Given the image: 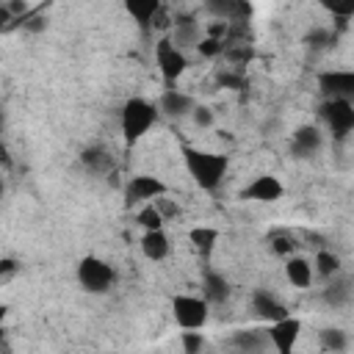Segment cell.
Instances as JSON below:
<instances>
[{
	"label": "cell",
	"mask_w": 354,
	"mask_h": 354,
	"mask_svg": "<svg viewBox=\"0 0 354 354\" xmlns=\"http://www.w3.org/2000/svg\"><path fill=\"white\" fill-rule=\"evenodd\" d=\"M252 307H254V313H257L260 318H266L268 324H274V321L290 315L288 307H285L274 293H268V290H263V288L254 290V296H252Z\"/></svg>",
	"instance_id": "13"
},
{
	"label": "cell",
	"mask_w": 354,
	"mask_h": 354,
	"mask_svg": "<svg viewBox=\"0 0 354 354\" xmlns=\"http://www.w3.org/2000/svg\"><path fill=\"white\" fill-rule=\"evenodd\" d=\"M188 241H191V246L207 260V257L213 254L216 243H218V230H216V227H194V230H188Z\"/></svg>",
	"instance_id": "20"
},
{
	"label": "cell",
	"mask_w": 354,
	"mask_h": 354,
	"mask_svg": "<svg viewBox=\"0 0 354 354\" xmlns=\"http://www.w3.org/2000/svg\"><path fill=\"white\" fill-rule=\"evenodd\" d=\"M155 108H158V113H163L169 119H183V116H188L196 108V102H194L191 94H185L180 88H166Z\"/></svg>",
	"instance_id": "11"
},
{
	"label": "cell",
	"mask_w": 354,
	"mask_h": 354,
	"mask_svg": "<svg viewBox=\"0 0 354 354\" xmlns=\"http://www.w3.org/2000/svg\"><path fill=\"white\" fill-rule=\"evenodd\" d=\"M202 299L207 304H221L230 299V282L218 271H205L202 277Z\"/></svg>",
	"instance_id": "17"
},
{
	"label": "cell",
	"mask_w": 354,
	"mask_h": 354,
	"mask_svg": "<svg viewBox=\"0 0 354 354\" xmlns=\"http://www.w3.org/2000/svg\"><path fill=\"white\" fill-rule=\"evenodd\" d=\"M163 216H160V210L155 207V202H147V205H141L138 207V213H136V224L138 227H144V232H152V230H163Z\"/></svg>",
	"instance_id": "23"
},
{
	"label": "cell",
	"mask_w": 354,
	"mask_h": 354,
	"mask_svg": "<svg viewBox=\"0 0 354 354\" xmlns=\"http://www.w3.org/2000/svg\"><path fill=\"white\" fill-rule=\"evenodd\" d=\"M183 160H185L191 180L207 194H213L221 185V180L227 177V169H230V158L224 152H207V149H196V147H183Z\"/></svg>",
	"instance_id": "1"
},
{
	"label": "cell",
	"mask_w": 354,
	"mask_h": 354,
	"mask_svg": "<svg viewBox=\"0 0 354 354\" xmlns=\"http://www.w3.org/2000/svg\"><path fill=\"white\" fill-rule=\"evenodd\" d=\"M321 144H324V136H321V130H318L315 124H301V127L293 130L290 149H293L296 158H310V155H315V152L321 149Z\"/></svg>",
	"instance_id": "12"
},
{
	"label": "cell",
	"mask_w": 354,
	"mask_h": 354,
	"mask_svg": "<svg viewBox=\"0 0 354 354\" xmlns=\"http://www.w3.org/2000/svg\"><path fill=\"white\" fill-rule=\"evenodd\" d=\"M77 282H80V288L88 290V293H105V290L113 288L116 271H113V266H111L108 260L88 254V257H83V260L77 263Z\"/></svg>",
	"instance_id": "3"
},
{
	"label": "cell",
	"mask_w": 354,
	"mask_h": 354,
	"mask_svg": "<svg viewBox=\"0 0 354 354\" xmlns=\"http://www.w3.org/2000/svg\"><path fill=\"white\" fill-rule=\"evenodd\" d=\"M285 277H288V282H290L293 288H310L315 274H313V266H310L307 257L290 254V257L285 260Z\"/></svg>",
	"instance_id": "16"
},
{
	"label": "cell",
	"mask_w": 354,
	"mask_h": 354,
	"mask_svg": "<svg viewBox=\"0 0 354 354\" xmlns=\"http://www.w3.org/2000/svg\"><path fill=\"white\" fill-rule=\"evenodd\" d=\"M321 346H324V351L340 354L348 346V335L343 329H337V326H326V329H321Z\"/></svg>",
	"instance_id": "24"
},
{
	"label": "cell",
	"mask_w": 354,
	"mask_h": 354,
	"mask_svg": "<svg viewBox=\"0 0 354 354\" xmlns=\"http://www.w3.org/2000/svg\"><path fill=\"white\" fill-rule=\"evenodd\" d=\"M318 91L324 100H351L354 97V72L351 69H326L318 75Z\"/></svg>",
	"instance_id": "9"
},
{
	"label": "cell",
	"mask_w": 354,
	"mask_h": 354,
	"mask_svg": "<svg viewBox=\"0 0 354 354\" xmlns=\"http://www.w3.org/2000/svg\"><path fill=\"white\" fill-rule=\"evenodd\" d=\"M266 337H268V343L274 346L277 354H293L296 343L301 337V321L296 315H285V318L266 326Z\"/></svg>",
	"instance_id": "7"
},
{
	"label": "cell",
	"mask_w": 354,
	"mask_h": 354,
	"mask_svg": "<svg viewBox=\"0 0 354 354\" xmlns=\"http://www.w3.org/2000/svg\"><path fill=\"white\" fill-rule=\"evenodd\" d=\"M0 127H3V113H0ZM0 160L8 166L11 163V158H8V149H6V144H3V138H0Z\"/></svg>",
	"instance_id": "36"
},
{
	"label": "cell",
	"mask_w": 354,
	"mask_h": 354,
	"mask_svg": "<svg viewBox=\"0 0 354 354\" xmlns=\"http://www.w3.org/2000/svg\"><path fill=\"white\" fill-rule=\"evenodd\" d=\"M191 119H194L196 127H210V124H213V111H210L207 105H196V108L191 111Z\"/></svg>",
	"instance_id": "32"
},
{
	"label": "cell",
	"mask_w": 354,
	"mask_h": 354,
	"mask_svg": "<svg viewBox=\"0 0 354 354\" xmlns=\"http://www.w3.org/2000/svg\"><path fill=\"white\" fill-rule=\"evenodd\" d=\"M158 108H155V102H149V100H144V97H130L124 105H122V113H119V124H122V136H124V141L127 144H136V141H141L149 130H152V124L158 122Z\"/></svg>",
	"instance_id": "2"
},
{
	"label": "cell",
	"mask_w": 354,
	"mask_h": 354,
	"mask_svg": "<svg viewBox=\"0 0 354 354\" xmlns=\"http://www.w3.org/2000/svg\"><path fill=\"white\" fill-rule=\"evenodd\" d=\"M293 249H296V241H293V235H288V232H279V235H274V238H271V252H274L277 257L288 260V257L293 254Z\"/></svg>",
	"instance_id": "26"
},
{
	"label": "cell",
	"mask_w": 354,
	"mask_h": 354,
	"mask_svg": "<svg viewBox=\"0 0 354 354\" xmlns=\"http://www.w3.org/2000/svg\"><path fill=\"white\" fill-rule=\"evenodd\" d=\"M171 315L177 321V326H183L185 332H199L207 324L210 315V304L202 296H191V293H180L171 299Z\"/></svg>",
	"instance_id": "5"
},
{
	"label": "cell",
	"mask_w": 354,
	"mask_h": 354,
	"mask_svg": "<svg viewBox=\"0 0 354 354\" xmlns=\"http://www.w3.org/2000/svg\"><path fill=\"white\" fill-rule=\"evenodd\" d=\"M22 28L30 30V33H39V30L47 28V22H44V17H28V19H22Z\"/></svg>",
	"instance_id": "33"
},
{
	"label": "cell",
	"mask_w": 354,
	"mask_h": 354,
	"mask_svg": "<svg viewBox=\"0 0 354 354\" xmlns=\"http://www.w3.org/2000/svg\"><path fill=\"white\" fill-rule=\"evenodd\" d=\"M332 41H335V33H332V30L318 28V30L307 33V44H310V47H315V50H321V47H326V44H332Z\"/></svg>",
	"instance_id": "29"
},
{
	"label": "cell",
	"mask_w": 354,
	"mask_h": 354,
	"mask_svg": "<svg viewBox=\"0 0 354 354\" xmlns=\"http://www.w3.org/2000/svg\"><path fill=\"white\" fill-rule=\"evenodd\" d=\"M160 0H127L124 3V11L136 19V25L141 28V30H147V28H152L155 25V17L160 14Z\"/></svg>",
	"instance_id": "15"
},
{
	"label": "cell",
	"mask_w": 354,
	"mask_h": 354,
	"mask_svg": "<svg viewBox=\"0 0 354 354\" xmlns=\"http://www.w3.org/2000/svg\"><path fill=\"white\" fill-rule=\"evenodd\" d=\"M169 39L183 53H185V47H196L199 44V22H194V17H177L174 19V36H169Z\"/></svg>",
	"instance_id": "18"
},
{
	"label": "cell",
	"mask_w": 354,
	"mask_h": 354,
	"mask_svg": "<svg viewBox=\"0 0 354 354\" xmlns=\"http://www.w3.org/2000/svg\"><path fill=\"white\" fill-rule=\"evenodd\" d=\"M169 194V185L160 180V177H155V174H136V177H130V183L124 185V199H127V205H138V202H155V199H160V196H166Z\"/></svg>",
	"instance_id": "8"
},
{
	"label": "cell",
	"mask_w": 354,
	"mask_h": 354,
	"mask_svg": "<svg viewBox=\"0 0 354 354\" xmlns=\"http://www.w3.org/2000/svg\"><path fill=\"white\" fill-rule=\"evenodd\" d=\"M218 86L241 91V88L246 86V80H243V72H241V69H230V72H221V75H218Z\"/></svg>",
	"instance_id": "28"
},
{
	"label": "cell",
	"mask_w": 354,
	"mask_h": 354,
	"mask_svg": "<svg viewBox=\"0 0 354 354\" xmlns=\"http://www.w3.org/2000/svg\"><path fill=\"white\" fill-rule=\"evenodd\" d=\"M0 199H3V177H0Z\"/></svg>",
	"instance_id": "37"
},
{
	"label": "cell",
	"mask_w": 354,
	"mask_h": 354,
	"mask_svg": "<svg viewBox=\"0 0 354 354\" xmlns=\"http://www.w3.org/2000/svg\"><path fill=\"white\" fill-rule=\"evenodd\" d=\"M227 33H230V22H224V19H213V22L205 25V39L227 41Z\"/></svg>",
	"instance_id": "27"
},
{
	"label": "cell",
	"mask_w": 354,
	"mask_h": 354,
	"mask_svg": "<svg viewBox=\"0 0 354 354\" xmlns=\"http://www.w3.org/2000/svg\"><path fill=\"white\" fill-rule=\"evenodd\" d=\"M80 160H83V166H88L91 171H108V169L113 166L111 155H108L102 147H88V149L80 155Z\"/></svg>",
	"instance_id": "25"
},
{
	"label": "cell",
	"mask_w": 354,
	"mask_h": 354,
	"mask_svg": "<svg viewBox=\"0 0 354 354\" xmlns=\"http://www.w3.org/2000/svg\"><path fill=\"white\" fill-rule=\"evenodd\" d=\"M196 50H199V55H205V58H216V55H221L224 53V41H213V39H199V44H196Z\"/></svg>",
	"instance_id": "30"
},
{
	"label": "cell",
	"mask_w": 354,
	"mask_h": 354,
	"mask_svg": "<svg viewBox=\"0 0 354 354\" xmlns=\"http://www.w3.org/2000/svg\"><path fill=\"white\" fill-rule=\"evenodd\" d=\"M348 299H351V279L343 274H335L329 279V285L324 288V301L332 307H343V304H348Z\"/></svg>",
	"instance_id": "19"
},
{
	"label": "cell",
	"mask_w": 354,
	"mask_h": 354,
	"mask_svg": "<svg viewBox=\"0 0 354 354\" xmlns=\"http://www.w3.org/2000/svg\"><path fill=\"white\" fill-rule=\"evenodd\" d=\"M17 268H19V266H17V260H14V257H3V260H0V277L17 274Z\"/></svg>",
	"instance_id": "34"
},
{
	"label": "cell",
	"mask_w": 354,
	"mask_h": 354,
	"mask_svg": "<svg viewBox=\"0 0 354 354\" xmlns=\"http://www.w3.org/2000/svg\"><path fill=\"white\" fill-rule=\"evenodd\" d=\"M202 332H183V348L185 354H199L202 351Z\"/></svg>",
	"instance_id": "31"
},
{
	"label": "cell",
	"mask_w": 354,
	"mask_h": 354,
	"mask_svg": "<svg viewBox=\"0 0 354 354\" xmlns=\"http://www.w3.org/2000/svg\"><path fill=\"white\" fill-rule=\"evenodd\" d=\"M318 116L324 119L326 130L340 141L348 138L354 130V102L351 100H324L318 108Z\"/></svg>",
	"instance_id": "6"
},
{
	"label": "cell",
	"mask_w": 354,
	"mask_h": 354,
	"mask_svg": "<svg viewBox=\"0 0 354 354\" xmlns=\"http://www.w3.org/2000/svg\"><path fill=\"white\" fill-rule=\"evenodd\" d=\"M155 64H158V72H160L166 88H174V83L188 69V55L183 50H177L169 36H160L155 41Z\"/></svg>",
	"instance_id": "4"
},
{
	"label": "cell",
	"mask_w": 354,
	"mask_h": 354,
	"mask_svg": "<svg viewBox=\"0 0 354 354\" xmlns=\"http://www.w3.org/2000/svg\"><path fill=\"white\" fill-rule=\"evenodd\" d=\"M8 22H14V19H11V14H8V8H6V3H3V6H0V30H3V28H6Z\"/></svg>",
	"instance_id": "35"
},
{
	"label": "cell",
	"mask_w": 354,
	"mask_h": 354,
	"mask_svg": "<svg viewBox=\"0 0 354 354\" xmlns=\"http://www.w3.org/2000/svg\"><path fill=\"white\" fill-rule=\"evenodd\" d=\"M313 274L324 277V279H332L335 274H340V257L329 249H321L315 254V263H313Z\"/></svg>",
	"instance_id": "22"
},
{
	"label": "cell",
	"mask_w": 354,
	"mask_h": 354,
	"mask_svg": "<svg viewBox=\"0 0 354 354\" xmlns=\"http://www.w3.org/2000/svg\"><path fill=\"white\" fill-rule=\"evenodd\" d=\"M169 252H171V241H169V235L163 230H152V232L141 235V254L147 260L160 263V260L169 257Z\"/></svg>",
	"instance_id": "14"
},
{
	"label": "cell",
	"mask_w": 354,
	"mask_h": 354,
	"mask_svg": "<svg viewBox=\"0 0 354 354\" xmlns=\"http://www.w3.org/2000/svg\"><path fill=\"white\" fill-rule=\"evenodd\" d=\"M266 343H268V337H266V332H260V329H246V332H235V335H232V346H238L243 354L260 351Z\"/></svg>",
	"instance_id": "21"
},
{
	"label": "cell",
	"mask_w": 354,
	"mask_h": 354,
	"mask_svg": "<svg viewBox=\"0 0 354 354\" xmlns=\"http://www.w3.org/2000/svg\"><path fill=\"white\" fill-rule=\"evenodd\" d=\"M282 194H285V185L279 183V177H274V174H257L249 185H243L241 191H238V199H246V202H277V199H282Z\"/></svg>",
	"instance_id": "10"
}]
</instances>
